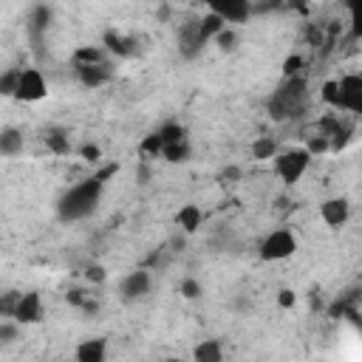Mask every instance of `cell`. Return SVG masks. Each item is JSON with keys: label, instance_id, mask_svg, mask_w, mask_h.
I'll use <instances>...</instances> for the list:
<instances>
[{"label": "cell", "instance_id": "cell-9", "mask_svg": "<svg viewBox=\"0 0 362 362\" xmlns=\"http://www.w3.org/2000/svg\"><path fill=\"white\" fill-rule=\"evenodd\" d=\"M204 3L223 23H246L252 17V0H204Z\"/></svg>", "mask_w": 362, "mask_h": 362}, {"label": "cell", "instance_id": "cell-18", "mask_svg": "<svg viewBox=\"0 0 362 362\" xmlns=\"http://www.w3.org/2000/svg\"><path fill=\"white\" fill-rule=\"evenodd\" d=\"M42 141H45L48 153H54V156H68L71 153V133L65 127H59V124L48 127L42 133Z\"/></svg>", "mask_w": 362, "mask_h": 362}, {"label": "cell", "instance_id": "cell-38", "mask_svg": "<svg viewBox=\"0 0 362 362\" xmlns=\"http://www.w3.org/2000/svg\"><path fill=\"white\" fill-rule=\"evenodd\" d=\"M147 178H150V167L141 164V167H139V184H147Z\"/></svg>", "mask_w": 362, "mask_h": 362}, {"label": "cell", "instance_id": "cell-5", "mask_svg": "<svg viewBox=\"0 0 362 362\" xmlns=\"http://www.w3.org/2000/svg\"><path fill=\"white\" fill-rule=\"evenodd\" d=\"M45 96H48V82H45L42 71L40 68H20L14 99H20V102H40Z\"/></svg>", "mask_w": 362, "mask_h": 362}, {"label": "cell", "instance_id": "cell-19", "mask_svg": "<svg viewBox=\"0 0 362 362\" xmlns=\"http://www.w3.org/2000/svg\"><path fill=\"white\" fill-rule=\"evenodd\" d=\"M192 359L195 362H221L223 359V345L218 339H201L192 348Z\"/></svg>", "mask_w": 362, "mask_h": 362}, {"label": "cell", "instance_id": "cell-1", "mask_svg": "<svg viewBox=\"0 0 362 362\" xmlns=\"http://www.w3.org/2000/svg\"><path fill=\"white\" fill-rule=\"evenodd\" d=\"M102 189H105V181H99L96 175L68 187L57 198L59 221H85V218H90L99 209V204H102Z\"/></svg>", "mask_w": 362, "mask_h": 362}, {"label": "cell", "instance_id": "cell-6", "mask_svg": "<svg viewBox=\"0 0 362 362\" xmlns=\"http://www.w3.org/2000/svg\"><path fill=\"white\" fill-rule=\"evenodd\" d=\"M175 42H178V54H181V59H187V62L198 59V57L204 54V48H206V37L201 34L198 20H187V23H181V25H178V34H175Z\"/></svg>", "mask_w": 362, "mask_h": 362}, {"label": "cell", "instance_id": "cell-28", "mask_svg": "<svg viewBox=\"0 0 362 362\" xmlns=\"http://www.w3.org/2000/svg\"><path fill=\"white\" fill-rule=\"evenodd\" d=\"M320 99H322L328 107L339 110V85H337V79H328V82L322 85V90H320Z\"/></svg>", "mask_w": 362, "mask_h": 362}, {"label": "cell", "instance_id": "cell-16", "mask_svg": "<svg viewBox=\"0 0 362 362\" xmlns=\"http://www.w3.org/2000/svg\"><path fill=\"white\" fill-rule=\"evenodd\" d=\"M23 147H25V136H23L20 127H11V124L8 127H0V156L3 158L20 156Z\"/></svg>", "mask_w": 362, "mask_h": 362}, {"label": "cell", "instance_id": "cell-24", "mask_svg": "<svg viewBox=\"0 0 362 362\" xmlns=\"http://www.w3.org/2000/svg\"><path fill=\"white\" fill-rule=\"evenodd\" d=\"M139 156H141V161H150V158H158V156H161V139H158L156 130L147 133V136L141 139V144H139Z\"/></svg>", "mask_w": 362, "mask_h": 362}, {"label": "cell", "instance_id": "cell-7", "mask_svg": "<svg viewBox=\"0 0 362 362\" xmlns=\"http://www.w3.org/2000/svg\"><path fill=\"white\" fill-rule=\"evenodd\" d=\"M150 286H153L150 269H133L119 280V300L122 303H139L150 294Z\"/></svg>", "mask_w": 362, "mask_h": 362}, {"label": "cell", "instance_id": "cell-15", "mask_svg": "<svg viewBox=\"0 0 362 362\" xmlns=\"http://www.w3.org/2000/svg\"><path fill=\"white\" fill-rule=\"evenodd\" d=\"M201 223H204V212H201L198 204H184V206L175 212V226H178V232H184V235H195V232L201 229Z\"/></svg>", "mask_w": 362, "mask_h": 362}, {"label": "cell", "instance_id": "cell-4", "mask_svg": "<svg viewBox=\"0 0 362 362\" xmlns=\"http://www.w3.org/2000/svg\"><path fill=\"white\" fill-rule=\"evenodd\" d=\"M294 252H297V235H294L291 229H274V232H269V235L260 240V246H257V255H260V260H266V263L286 260V257H291Z\"/></svg>", "mask_w": 362, "mask_h": 362}, {"label": "cell", "instance_id": "cell-3", "mask_svg": "<svg viewBox=\"0 0 362 362\" xmlns=\"http://www.w3.org/2000/svg\"><path fill=\"white\" fill-rule=\"evenodd\" d=\"M308 164H311V153L305 147H288L283 153H274V175L286 187H294L305 175Z\"/></svg>", "mask_w": 362, "mask_h": 362}, {"label": "cell", "instance_id": "cell-31", "mask_svg": "<svg viewBox=\"0 0 362 362\" xmlns=\"http://www.w3.org/2000/svg\"><path fill=\"white\" fill-rule=\"evenodd\" d=\"M82 274H85V280H88L90 286H102V283L107 280V272H105V266H102V263H88Z\"/></svg>", "mask_w": 362, "mask_h": 362}, {"label": "cell", "instance_id": "cell-14", "mask_svg": "<svg viewBox=\"0 0 362 362\" xmlns=\"http://www.w3.org/2000/svg\"><path fill=\"white\" fill-rule=\"evenodd\" d=\"M76 362H105L107 359V339L105 337H88L74 348Z\"/></svg>", "mask_w": 362, "mask_h": 362}, {"label": "cell", "instance_id": "cell-8", "mask_svg": "<svg viewBox=\"0 0 362 362\" xmlns=\"http://www.w3.org/2000/svg\"><path fill=\"white\" fill-rule=\"evenodd\" d=\"M337 85H339V110L362 113V76L345 74L337 79Z\"/></svg>", "mask_w": 362, "mask_h": 362}, {"label": "cell", "instance_id": "cell-27", "mask_svg": "<svg viewBox=\"0 0 362 362\" xmlns=\"http://www.w3.org/2000/svg\"><path fill=\"white\" fill-rule=\"evenodd\" d=\"M20 339V322L17 320H0V345H11Z\"/></svg>", "mask_w": 362, "mask_h": 362}, {"label": "cell", "instance_id": "cell-10", "mask_svg": "<svg viewBox=\"0 0 362 362\" xmlns=\"http://www.w3.org/2000/svg\"><path fill=\"white\" fill-rule=\"evenodd\" d=\"M11 320H17L20 325H34L42 320V297L40 291H23L14 303V314Z\"/></svg>", "mask_w": 362, "mask_h": 362}, {"label": "cell", "instance_id": "cell-13", "mask_svg": "<svg viewBox=\"0 0 362 362\" xmlns=\"http://www.w3.org/2000/svg\"><path fill=\"white\" fill-rule=\"evenodd\" d=\"M51 20H54V11L48 3H37L31 11H28V37L34 45H40L45 40V31L51 28Z\"/></svg>", "mask_w": 362, "mask_h": 362}, {"label": "cell", "instance_id": "cell-21", "mask_svg": "<svg viewBox=\"0 0 362 362\" xmlns=\"http://www.w3.org/2000/svg\"><path fill=\"white\" fill-rule=\"evenodd\" d=\"M274 153H277V141H274L272 136H257V139L249 144V156H252L255 161H269V158H274Z\"/></svg>", "mask_w": 362, "mask_h": 362}, {"label": "cell", "instance_id": "cell-2", "mask_svg": "<svg viewBox=\"0 0 362 362\" xmlns=\"http://www.w3.org/2000/svg\"><path fill=\"white\" fill-rule=\"evenodd\" d=\"M305 102H308V82L303 74L297 76H288L269 99V113L272 119H288V116H297L305 110Z\"/></svg>", "mask_w": 362, "mask_h": 362}, {"label": "cell", "instance_id": "cell-36", "mask_svg": "<svg viewBox=\"0 0 362 362\" xmlns=\"http://www.w3.org/2000/svg\"><path fill=\"white\" fill-rule=\"evenodd\" d=\"M277 305L286 308V311L294 308V305H297V294H294L291 288H280V291H277Z\"/></svg>", "mask_w": 362, "mask_h": 362}, {"label": "cell", "instance_id": "cell-20", "mask_svg": "<svg viewBox=\"0 0 362 362\" xmlns=\"http://www.w3.org/2000/svg\"><path fill=\"white\" fill-rule=\"evenodd\" d=\"M192 156V147H189V139H181V141H170V144H161V158L170 161V164H181Z\"/></svg>", "mask_w": 362, "mask_h": 362}, {"label": "cell", "instance_id": "cell-37", "mask_svg": "<svg viewBox=\"0 0 362 362\" xmlns=\"http://www.w3.org/2000/svg\"><path fill=\"white\" fill-rule=\"evenodd\" d=\"M85 297H88V294H85V291H82V288H71V291H68V294H65V300H68V303H71V305H76V308H79V305H82V303H85Z\"/></svg>", "mask_w": 362, "mask_h": 362}, {"label": "cell", "instance_id": "cell-32", "mask_svg": "<svg viewBox=\"0 0 362 362\" xmlns=\"http://www.w3.org/2000/svg\"><path fill=\"white\" fill-rule=\"evenodd\" d=\"M305 150L314 156V153H325V150H331V139H328V133H317V136H311L308 139V144H305Z\"/></svg>", "mask_w": 362, "mask_h": 362}, {"label": "cell", "instance_id": "cell-25", "mask_svg": "<svg viewBox=\"0 0 362 362\" xmlns=\"http://www.w3.org/2000/svg\"><path fill=\"white\" fill-rule=\"evenodd\" d=\"M156 133H158L161 144H170V141H181V139H187V127H184V124H178V122H164Z\"/></svg>", "mask_w": 362, "mask_h": 362}, {"label": "cell", "instance_id": "cell-22", "mask_svg": "<svg viewBox=\"0 0 362 362\" xmlns=\"http://www.w3.org/2000/svg\"><path fill=\"white\" fill-rule=\"evenodd\" d=\"M90 62H105V48H99V45H79L74 51V65H90Z\"/></svg>", "mask_w": 362, "mask_h": 362}, {"label": "cell", "instance_id": "cell-17", "mask_svg": "<svg viewBox=\"0 0 362 362\" xmlns=\"http://www.w3.org/2000/svg\"><path fill=\"white\" fill-rule=\"evenodd\" d=\"M105 51H110L113 57L130 59L136 54V40L133 37H124L119 31H105Z\"/></svg>", "mask_w": 362, "mask_h": 362}, {"label": "cell", "instance_id": "cell-29", "mask_svg": "<svg viewBox=\"0 0 362 362\" xmlns=\"http://www.w3.org/2000/svg\"><path fill=\"white\" fill-rule=\"evenodd\" d=\"M178 291H181L184 300H198V297L204 294V286H201L195 277H184V280L178 283Z\"/></svg>", "mask_w": 362, "mask_h": 362}, {"label": "cell", "instance_id": "cell-30", "mask_svg": "<svg viewBox=\"0 0 362 362\" xmlns=\"http://www.w3.org/2000/svg\"><path fill=\"white\" fill-rule=\"evenodd\" d=\"M17 76H20V68H8L0 74V96H14Z\"/></svg>", "mask_w": 362, "mask_h": 362}, {"label": "cell", "instance_id": "cell-12", "mask_svg": "<svg viewBox=\"0 0 362 362\" xmlns=\"http://www.w3.org/2000/svg\"><path fill=\"white\" fill-rule=\"evenodd\" d=\"M74 71H76V79H79V85H82V88H88V90H96V88H102V85H107V82L113 79V68H110L107 62L76 65Z\"/></svg>", "mask_w": 362, "mask_h": 362}, {"label": "cell", "instance_id": "cell-23", "mask_svg": "<svg viewBox=\"0 0 362 362\" xmlns=\"http://www.w3.org/2000/svg\"><path fill=\"white\" fill-rule=\"evenodd\" d=\"M212 42L218 45V51H221V54H232V51L238 48V31H235V28H229V25H223V28L212 37Z\"/></svg>", "mask_w": 362, "mask_h": 362}, {"label": "cell", "instance_id": "cell-35", "mask_svg": "<svg viewBox=\"0 0 362 362\" xmlns=\"http://www.w3.org/2000/svg\"><path fill=\"white\" fill-rule=\"evenodd\" d=\"M79 158H85V161H99V158H102V147L93 144V141H85V144L79 147Z\"/></svg>", "mask_w": 362, "mask_h": 362}, {"label": "cell", "instance_id": "cell-11", "mask_svg": "<svg viewBox=\"0 0 362 362\" xmlns=\"http://www.w3.org/2000/svg\"><path fill=\"white\" fill-rule=\"evenodd\" d=\"M320 218H322L325 226H331V229H342V226L348 223V218H351V201L342 198V195H337V198H325V201L320 204Z\"/></svg>", "mask_w": 362, "mask_h": 362}, {"label": "cell", "instance_id": "cell-33", "mask_svg": "<svg viewBox=\"0 0 362 362\" xmlns=\"http://www.w3.org/2000/svg\"><path fill=\"white\" fill-rule=\"evenodd\" d=\"M300 71H303V57H300V54H291V57L283 59V79L297 76Z\"/></svg>", "mask_w": 362, "mask_h": 362}, {"label": "cell", "instance_id": "cell-34", "mask_svg": "<svg viewBox=\"0 0 362 362\" xmlns=\"http://www.w3.org/2000/svg\"><path fill=\"white\" fill-rule=\"evenodd\" d=\"M17 297H20V291H3V294H0V317H11V314H14Z\"/></svg>", "mask_w": 362, "mask_h": 362}, {"label": "cell", "instance_id": "cell-26", "mask_svg": "<svg viewBox=\"0 0 362 362\" xmlns=\"http://www.w3.org/2000/svg\"><path fill=\"white\" fill-rule=\"evenodd\" d=\"M223 25H226V23H223L218 14H212V11H209V14H204V17L198 20V28H201V34L206 37V42H212V37H215Z\"/></svg>", "mask_w": 362, "mask_h": 362}]
</instances>
